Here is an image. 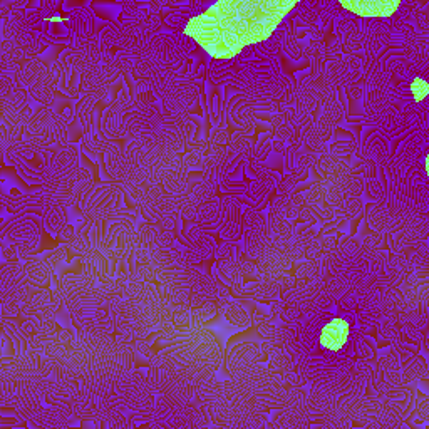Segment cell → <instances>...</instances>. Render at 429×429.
I'll return each instance as SVG.
<instances>
[{
  "label": "cell",
  "instance_id": "obj_1",
  "mask_svg": "<svg viewBox=\"0 0 429 429\" xmlns=\"http://www.w3.org/2000/svg\"><path fill=\"white\" fill-rule=\"evenodd\" d=\"M347 9L359 15H387L399 7V2H342Z\"/></svg>",
  "mask_w": 429,
  "mask_h": 429
},
{
  "label": "cell",
  "instance_id": "obj_2",
  "mask_svg": "<svg viewBox=\"0 0 429 429\" xmlns=\"http://www.w3.org/2000/svg\"><path fill=\"white\" fill-rule=\"evenodd\" d=\"M346 336H347V324L344 321H339L337 318V321H332L325 327L321 341L327 349L337 350L339 347L346 342Z\"/></svg>",
  "mask_w": 429,
  "mask_h": 429
}]
</instances>
